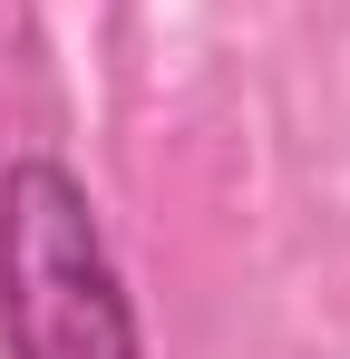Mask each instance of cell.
Wrapping results in <instances>:
<instances>
[{"mask_svg": "<svg viewBox=\"0 0 350 359\" xmlns=\"http://www.w3.org/2000/svg\"><path fill=\"white\" fill-rule=\"evenodd\" d=\"M0 359H146L98 194L58 156L0 165Z\"/></svg>", "mask_w": 350, "mask_h": 359, "instance_id": "6da1fadb", "label": "cell"}]
</instances>
